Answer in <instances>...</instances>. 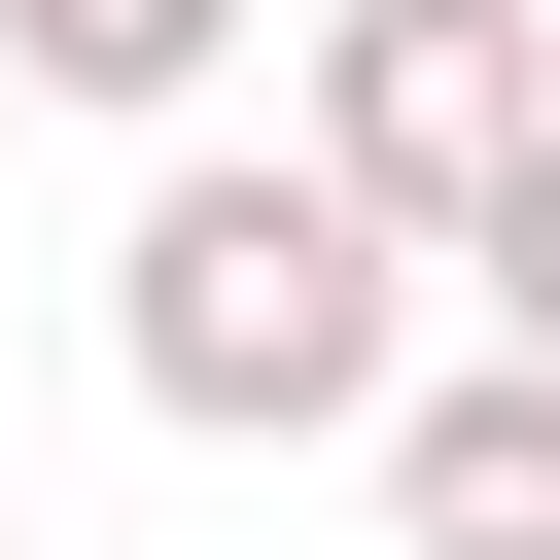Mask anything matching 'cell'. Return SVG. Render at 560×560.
I'll use <instances>...</instances> for the list:
<instances>
[{
  "instance_id": "2",
  "label": "cell",
  "mask_w": 560,
  "mask_h": 560,
  "mask_svg": "<svg viewBox=\"0 0 560 560\" xmlns=\"http://www.w3.org/2000/svg\"><path fill=\"white\" fill-rule=\"evenodd\" d=\"M280 140H315V175H350V210H385V245L455 280V210H490V175L560 140V0H315Z\"/></svg>"
},
{
  "instance_id": "4",
  "label": "cell",
  "mask_w": 560,
  "mask_h": 560,
  "mask_svg": "<svg viewBox=\"0 0 560 560\" xmlns=\"http://www.w3.org/2000/svg\"><path fill=\"white\" fill-rule=\"evenodd\" d=\"M0 70H35V105H105V140H210L245 0H0Z\"/></svg>"
},
{
  "instance_id": "5",
  "label": "cell",
  "mask_w": 560,
  "mask_h": 560,
  "mask_svg": "<svg viewBox=\"0 0 560 560\" xmlns=\"http://www.w3.org/2000/svg\"><path fill=\"white\" fill-rule=\"evenodd\" d=\"M455 350H560V140H525V175L455 210Z\"/></svg>"
},
{
  "instance_id": "1",
  "label": "cell",
  "mask_w": 560,
  "mask_h": 560,
  "mask_svg": "<svg viewBox=\"0 0 560 560\" xmlns=\"http://www.w3.org/2000/svg\"><path fill=\"white\" fill-rule=\"evenodd\" d=\"M105 385H140L175 455H385L420 245H385L315 140H140V210H105Z\"/></svg>"
},
{
  "instance_id": "3",
  "label": "cell",
  "mask_w": 560,
  "mask_h": 560,
  "mask_svg": "<svg viewBox=\"0 0 560 560\" xmlns=\"http://www.w3.org/2000/svg\"><path fill=\"white\" fill-rule=\"evenodd\" d=\"M385 560H560V350H420L385 385Z\"/></svg>"
}]
</instances>
